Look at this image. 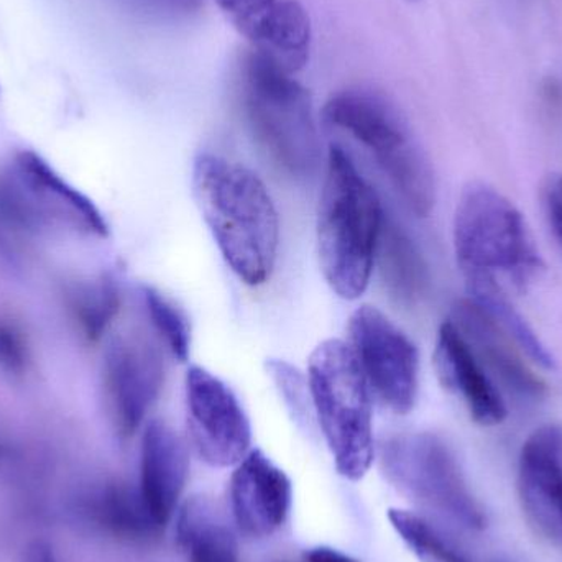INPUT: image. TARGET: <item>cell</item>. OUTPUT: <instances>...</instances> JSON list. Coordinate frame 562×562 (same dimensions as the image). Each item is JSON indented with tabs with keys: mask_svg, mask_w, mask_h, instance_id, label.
I'll use <instances>...</instances> for the list:
<instances>
[{
	"mask_svg": "<svg viewBox=\"0 0 562 562\" xmlns=\"http://www.w3.org/2000/svg\"><path fill=\"white\" fill-rule=\"evenodd\" d=\"M72 311L89 340H99L121 310V288L112 276H101L72 291Z\"/></svg>",
	"mask_w": 562,
	"mask_h": 562,
	"instance_id": "obj_21",
	"label": "cell"
},
{
	"mask_svg": "<svg viewBox=\"0 0 562 562\" xmlns=\"http://www.w3.org/2000/svg\"><path fill=\"white\" fill-rule=\"evenodd\" d=\"M306 562H357L352 558L344 554L342 551L334 550V548H313L307 551Z\"/></svg>",
	"mask_w": 562,
	"mask_h": 562,
	"instance_id": "obj_28",
	"label": "cell"
},
{
	"mask_svg": "<svg viewBox=\"0 0 562 562\" xmlns=\"http://www.w3.org/2000/svg\"><path fill=\"white\" fill-rule=\"evenodd\" d=\"M435 366L442 386L464 403L477 425L497 426L505 422L508 408L501 389L451 319L439 327Z\"/></svg>",
	"mask_w": 562,
	"mask_h": 562,
	"instance_id": "obj_15",
	"label": "cell"
},
{
	"mask_svg": "<svg viewBox=\"0 0 562 562\" xmlns=\"http://www.w3.org/2000/svg\"><path fill=\"white\" fill-rule=\"evenodd\" d=\"M517 495L537 537L562 550V425L535 429L518 454Z\"/></svg>",
	"mask_w": 562,
	"mask_h": 562,
	"instance_id": "obj_12",
	"label": "cell"
},
{
	"mask_svg": "<svg viewBox=\"0 0 562 562\" xmlns=\"http://www.w3.org/2000/svg\"><path fill=\"white\" fill-rule=\"evenodd\" d=\"M151 2L160 9L178 15V13L193 12L200 5L201 0H151Z\"/></svg>",
	"mask_w": 562,
	"mask_h": 562,
	"instance_id": "obj_29",
	"label": "cell"
},
{
	"mask_svg": "<svg viewBox=\"0 0 562 562\" xmlns=\"http://www.w3.org/2000/svg\"><path fill=\"white\" fill-rule=\"evenodd\" d=\"M29 353L25 340L16 327L0 323V369L9 373H22L25 370Z\"/></svg>",
	"mask_w": 562,
	"mask_h": 562,
	"instance_id": "obj_25",
	"label": "cell"
},
{
	"mask_svg": "<svg viewBox=\"0 0 562 562\" xmlns=\"http://www.w3.org/2000/svg\"><path fill=\"white\" fill-rule=\"evenodd\" d=\"M190 472L187 446L164 422L145 428L140 451V491L154 520L165 528L173 517Z\"/></svg>",
	"mask_w": 562,
	"mask_h": 562,
	"instance_id": "obj_16",
	"label": "cell"
},
{
	"mask_svg": "<svg viewBox=\"0 0 562 562\" xmlns=\"http://www.w3.org/2000/svg\"><path fill=\"white\" fill-rule=\"evenodd\" d=\"M188 428L194 448L213 468H236L252 449V426L233 390L203 367L187 373Z\"/></svg>",
	"mask_w": 562,
	"mask_h": 562,
	"instance_id": "obj_10",
	"label": "cell"
},
{
	"mask_svg": "<svg viewBox=\"0 0 562 562\" xmlns=\"http://www.w3.org/2000/svg\"><path fill=\"white\" fill-rule=\"evenodd\" d=\"M177 535L188 562H239L236 535L207 498H191L181 508Z\"/></svg>",
	"mask_w": 562,
	"mask_h": 562,
	"instance_id": "obj_20",
	"label": "cell"
},
{
	"mask_svg": "<svg viewBox=\"0 0 562 562\" xmlns=\"http://www.w3.org/2000/svg\"><path fill=\"white\" fill-rule=\"evenodd\" d=\"M22 562H59L46 541H32L23 551Z\"/></svg>",
	"mask_w": 562,
	"mask_h": 562,
	"instance_id": "obj_27",
	"label": "cell"
},
{
	"mask_svg": "<svg viewBox=\"0 0 562 562\" xmlns=\"http://www.w3.org/2000/svg\"><path fill=\"white\" fill-rule=\"evenodd\" d=\"M383 220L379 196L352 158L330 145L317 210V254L337 296L357 300L369 286Z\"/></svg>",
	"mask_w": 562,
	"mask_h": 562,
	"instance_id": "obj_2",
	"label": "cell"
},
{
	"mask_svg": "<svg viewBox=\"0 0 562 562\" xmlns=\"http://www.w3.org/2000/svg\"><path fill=\"white\" fill-rule=\"evenodd\" d=\"M86 517L105 533L127 543H148L164 528L154 520L138 488L124 482H108L86 495Z\"/></svg>",
	"mask_w": 562,
	"mask_h": 562,
	"instance_id": "obj_17",
	"label": "cell"
},
{
	"mask_svg": "<svg viewBox=\"0 0 562 562\" xmlns=\"http://www.w3.org/2000/svg\"><path fill=\"white\" fill-rule=\"evenodd\" d=\"M389 520L403 543L422 562H471L469 558L429 521L412 512L392 508Z\"/></svg>",
	"mask_w": 562,
	"mask_h": 562,
	"instance_id": "obj_22",
	"label": "cell"
},
{
	"mask_svg": "<svg viewBox=\"0 0 562 562\" xmlns=\"http://www.w3.org/2000/svg\"><path fill=\"white\" fill-rule=\"evenodd\" d=\"M350 349L380 402L396 415L415 408L418 398V350L382 311L363 304L349 321Z\"/></svg>",
	"mask_w": 562,
	"mask_h": 562,
	"instance_id": "obj_9",
	"label": "cell"
},
{
	"mask_svg": "<svg viewBox=\"0 0 562 562\" xmlns=\"http://www.w3.org/2000/svg\"><path fill=\"white\" fill-rule=\"evenodd\" d=\"M544 220L562 250V173H551L541 188Z\"/></svg>",
	"mask_w": 562,
	"mask_h": 562,
	"instance_id": "obj_26",
	"label": "cell"
},
{
	"mask_svg": "<svg viewBox=\"0 0 562 562\" xmlns=\"http://www.w3.org/2000/svg\"><path fill=\"white\" fill-rule=\"evenodd\" d=\"M237 30L249 38L259 20L272 9L277 0H216Z\"/></svg>",
	"mask_w": 562,
	"mask_h": 562,
	"instance_id": "obj_24",
	"label": "cell"
},
{
	"mask_svg": "<svg viewBox=\"0 0 562 562\" xmlns=\"http://www.w3.org/2000/svg\"><path fill=\"white\" fill-rule=\"evenodd\" d=\"M142 297H144L145 310H147L150 323L154 324L158 336L167 344L170 352L178 360L184 362L190 356L191 346V329L188 317L173 301L168 300L164 293L155 290V288L145 286L142 290Z\"/></svg>",
	"mask_w": 562,
	"mask_h": 562,
	"instance_id": "obj_23",
	"label": "cell"
},
{
	"mask_svg": "<svg viewBox=\"0 0 562 562\" xmlns=\"http://www.w3.org/2000/svg\"><path fill=\"white\" fill-rule=\"evenodd\" d=\"M451 321L495 385L517 402L537 403L543 398V380L521 359L520 347L512 346L514 339L484 310L471 300H462L456 304Z\"/></svg>",
	"mask_w": 562,
	"mask_h": 562,
	"instance_id": "obj_14",
	"label": "cell"
},
{
	"mask_svg": "<svg viewBox=\"0 0 562 562\" xmlns=\"http://www.w3.org/2000/svg\"><path fill=\"white\" fill-rule=\"evenodd\" d=\"M390 482L439 517L468 531H484L487 514L452 449L431 432L396 436L382 446Z\"/></svg>",
	"mask_w": 562,
	"mask_h": 562,
	"instance_id": "obj_8",
	"label": "cell"
},
{
	"mask_svg": "<svg viewBox=\"0 0 562 562\" xmlns=\"http://www.w3.org/2000/svg\"><path fill=\"white\" fill-rule=\"evenodd\" d=\"M0 220L25 233L58 229L98 239L109 236L98 206L32 150L13 155L0 170Z\"/></svg>",
	"mask_w": 562,
	"mask_h": 562,
	"instance_id": "obj_7",
	"label": "cell"
},
{
	"mask_svg": "<svg viewBox=\"0 0 562 562\" xmlns=\"http://www.w3.org/2000/svg\"><path fill=\"white\" fill-rule=\"evenodd\" d=\"M375 262L393 300L409 306L425 296L429 276L423 254L408 233L386 217L380 231Z\"/></svg>",
	"mask_w": 562,
	"mask_h": 562,
	"instance_id": "obj_19",
	"label": "cell"
},
{
	"mask_svg": "<svg viewBox=\"0 0 562 562\" xmlns=\"http://www.w3.org/2000/svg\"><path fill=\"white\" fill-rule=\"evenodd\" d=\"M104 392L119 435L140 428L160 395L165 363L154 340L142 334L117 336L104 352Z\"/></svg>",
	"mask_w": 562,
	"mask_h": 562,
	"instance_id": "obj_11",
	"label": "cell"
},
{
	"mask_svg": "<svg viewBox=\"0 0 562 562\" xmlns=\"http://www.w3.org/2000/svg\"><path fill=\"white\" fill-rule=\"evenodd\" d=\"M454 249L465 288L508 281L527 290L544 270L543 257L524 214L484 181L462 190L454 214Z\"/></svg>",
	"mask_w": 562,
	"mask_h": 562,
	"instance_id": "obj_3",
	"label": "cell"
},
{
	"mask_svg": "<svg viewBox=\"0 0 562 562\" xmlns=\"http://www.w3.org/2000/svg\"><path fill=\"white\" fill-rule=\"evenodd\" d=\"M324 115L375 158L416 216H429L436 204L435 170L395 105L375 92L349 89L329 99Z\"/></svg>",
	"mask_w": 562,
	"mask_h": 562,
	"instance_id": "obj_5",
	"label": "cell"
},
{
	"mask_svg": "<svg viewBox=\"0 0 562 562\" xmlns=\"http://www.w3.org/2000/svg\"><path fill=\"white\" fill-rule=\"evenodd\" d=\"M311 38L310 16L296 0H277L249 35L254 49L290 75L307 65Z\"/></svg>",
	"mask_w": 562,
	"mask_h": 562,
	"instance_id": "obj_18",
	"label": "cell"
},
{
	"mask_svg": "<svg viewBox=\"0 0 562 562\" xmlns=\"http://www.w3.org/2000/svg\"><path fill=\"white\" fill-rule=\"evenodd\" d=\"M293 487L288 475L259 449L236 465L231 479L234 521L250 538L272 537L290 515Z\"/></svg>",
	"mask_w": 562,
	"mask_h": 562,
	"instance_id": "obj_13",
	"label": "cell"
},
{
	"mask_svg": "<svg viewBox=\"0 0 562 562\" xmlns=\"http://www.w3.org/2000/svg\"><path fill=\"white\" fill-rule=\"evenodd\" d=\"M243 102L257 140L280 168L307 177L319 167L321 142L310 92L257 49L244 59Z\"/></svg>",
	"mask_w": 562,
	"mask_h": 562,
	"instance_id": "obj_6",
	"label": "cell"
},
{
	"mask_svg": "<svg viewBox=\"0 0 562 562\" xmlns=\"http://www.w3.org/2000/svg\"><path fill=\"white\" fill-rule=\"evenodd\" d=\"M193 193L229 269L249 286L266 283L279 256L280 220L263 181L243 165L200 154L193 165Z\"/></svg>",
	"mask_w": 562,
	"mask_h": 562,
	"instance_id": "obj_1",
	"label": "cell"
},
{
	"mask_svg": "<svg viewBox=\"0 0 562 562\" xmlns=\"http://www.w3.org/2000/svg\"><path fill=\"white\" fill-rule=\"evenodd\" d=\"M307 389L337 472L352 482L366 477L375 456L372 390L349 344L327 339L314 349Z\"/></svg>",
	"mask_w": 562,
	"mask_h": 562,
	"instance_id": "obj_4",
	"label": "cell"
}]
</instances>
